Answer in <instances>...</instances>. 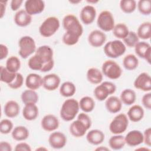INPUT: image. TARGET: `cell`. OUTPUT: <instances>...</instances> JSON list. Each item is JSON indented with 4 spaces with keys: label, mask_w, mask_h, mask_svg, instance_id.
<instances>
[{
    "label": "cell",
    "mask_w": 151,
    "mask_h": 151,
    "mask_svg": "<svg viewBox=\"0 0 151 151\" xmlns=\"http://www.w3.org/2000/svg\"><path fill=\"white\" fill-rule=\"evenodd\" d=\"M0 49H1L0 60H2L3 59L5 58L8 56V48L5 45H4L3 44H1Z\"/></svg>",
    "instance_id": "50"
},
{
    "label": "cell",
    "mask_w": 151,
    "mask_h": 151,
    "mask_svg": "<svg viewBox=\"0 0 151 151\" xmlns=\"http://www.w3.org/2000/svg\"><path fill=\"white\" fill-rule=\"evenodd\" d=\"M105 106L109 112L111 113H116L121 110L122 102L117 97L111 96L107 98L105 102Z\"/></svg>",
    "instance_id": "23"
},
{
    "label": "cell",
    "mask_w": 151,
    "mask_h": 151,
    "mask_svg": "<svg viewBox=\"0 0 151 151\" xmlns=\"http://www.w3.org/2000/svg\"><path fill=\"white\" fill-rule=\"evenodd\" d=\"M24 83V77L21 73H17L16 77L12 82L8 84V87L12 89H18L20 88Z\"/></svg>",
    "instance_id": "46"
},
{
    "label": "cell",
    "mask_w": 151,
    "mask_h": 151,
    "mask_svg": "<svg viewBox=\"0 0 151 151\" xmlns=\"http://www.w3.org/2000/svg\"><path fill=\"white\" fill-rule=\"evenodd\" d=\"M42 86L48 91H54L60 86L61 80L56 74H49L42 78Z\"/></svg>",
    "instance_id": "18"
},
{
    "label": "cell",
    "mask_w": 151,
    "mask_h": 151,
    "mask_svg": "<svg viewBox=\"0 0 151 151\" xmlns=\"http://www.w3.org/2000/svg\"><path fill=\"white\" fill-rule=\"evenodd\" d=\"M20 110L19 104L14 100H9L4 106V113L9 118H14L17 117Z\"/></svg>",
    "instance_id": "26"
},
{
    "label": "cell",
    "mask_w": 151,
    "mask_h": 151,
    "mask_svg": "<svg viewBox=\"0 0 151 151\" xmlns=\"http://www.w3.org/2000/svg\"><path fill=\"white\" fill-rule=\"evenodd\" d=\"M32 21V16L29 15L25 10L21 9L16 12L14 16V22L19 27H27L31 24Z\"/></svg>",
    "instance_id": "21"
},
{
    "label": "cell",
    "mask_w": 151,
    "mask_h": 151,
    "mask_svg": "<svg viewBox=\"0 0 151 151\" xmlns=\"http://www.w3.org/2000/svg\"><path fill=\"white\" fill-rule=\"evenodd\" d=\"M88 129L89 128L86 123L79 118H77V120L73 122L69 128L70 133L76 137H83Z\"/></svg>",
    "instance_id": "12"
},
{
    "label": "cell",
    "mask_w": 151,
    "mask_h": 151,
    "mask_svg": "<svg viewBox=\"0 0 151 151\" xmlns=\"http://www.w3.org/2000/svg\"><path fill=\"white\" fill-rule=\"evenodd\" d=\"M137 9L140 14L149 15L151 13V1L150 0H140L137 2Z\"/></svg>",
    "instance_id": "42"
},
{
    "label": "cell",
    "mask_w": 151,
    "mask_h": 151,
    "mask_svg": "<svg viewBox=\"0 0 151 151\" xmlns=\"http://www.w3.org/2000/svg\"><path fill=\"white\" fill-rule=\"evenodd\" d=\"M81 2V1H70V2L71 3H74V4H77V3H78Z\"/></svg>",
    "instance_id": "57"
},
{
    "label": "cell",
    "mask_w": 151,
    "mask_h": 151,
    "mask_svg": "<svg viewBox=\"0 0 151 151\" xmlns=\"http://www.w3.org/2000/svg\"><path fill=\"white\" fill-rule=\"evenodd\" d=\"M136 54L140 58L145 59L149 64L151 61V46L145 41L139 42L134 46Z\"/></svg>",
    "instance_id": "14"
},
{
    "label": "cell",
    "mask_w": 151,
    "mask_h": 151,
    "mask_svg": "<svg viewBox=\"0 0 151 151\" xmlns=\"http://www.w3.org/2000/svg\"><path fill=\"white\" fill-rule=\"evenodd\" d=\"M12 138L17 141H23L29 136V130L23 126H16L11 133Z\"/></svg>",
    "instance_id": "29"
},
{
    "label": "cell",
    "mask_w": 151,
    "mask_h": 151,
    "mask_svg": "<svg viewBox=\"0 0 151 151\" xmlns=\"http://www.w3.org/2000/svg\"><path fill=\"white\" fill-rule=\"evenodd\" d=\"M136 2L134 0H122L120 2L121 10L126 14H130L136 8Z\"/></svg>",
    "instance_id": "41"
},
{
    "label": "cell",
    "mask_w": 151,
    "mask_h": 151,
    "mask_svg": "<svg viewBox=\"0 0 151 151\" xmlns=\"http://www.w3.org/2000/svg\"><path fill=\"white\" fill-rule=\"evenodd\" d=\"M98 27L103 31L109 32L113 30L114 27V19L113 14L109 11H101L97 19Z\"/></svg>",
    "instance_id": "10"
},
{
    "label": "cell",
    "mask_w": 151,
    "mask_h": 151,
    "mask_svg": "<svg viewBox=\"0 0 151 151\" xmlns=\"http://www.w3.org/2000/svg\"><path fill=\"white\" fill-rule=\"evenodd\" d=\"M80 37V36L76 34L65 31L63 36L62 41L67 45H74L78 42Z\"/></svg>",
    "instance_id": "43"
},
{
    "label": "cell",
    "mask_w": 151,
    "mask_h": 151,
    "mask_svg": "<svg viewBox=\"0 0 151 151\" xmlns=\"http://www.w3.org/2000/svg\"><path fill=\"white\" fill-rule=\"evenodd\" d=\"M123 40L124 45L129 47H134L139 42V38L137 34L134 31H129L128 35Z\"/></svg>",
    "instance_id": "44"
},
{
    "label": "cell",
    "mask_w": 151,
    "mask_h": 151,
    "mask_svg": "<svg viewBox=\"0 0 151 151\" xmlns=\"http://www.w3.org/2000/svg\"><path fill=\"white\" fill-rule=\"evenodd\" d=\"M6 69L12 73H18L21 67V62L19 59L16 56L9 57L6 61Z\"/></svg>",
    "instance_id": "38"
},
{
    "label": "cell",
    "mask_w": 151,
    "mask_h": 151,
    "mask_svg": "<svg viewBox=\"0 0 151 151\" xmlns=\"http://www.w3.org/2000/svg\"><path fill=\"white\" fill-rule=\"evenodd\" d=\"M95 150H106V151H109V149L106 147H103V146H100V147H98L97 148H96L95 149Z\"/></svg>",
    "instance_id": "54"
},
{
    "label": "cell",
    "mask_w": 151,
    "mask_h": 151,
    "mask_svg": "<svg viewBox=\"0 0 151 151\" xmlns=\"http://www.w3.org/2000/svg\"><path fill=\"white\" fill-rule=\"evenodd\" d=\"M47 150V149L44 148V147H39V148H37L36 149V150Z\"/></svg>",
    "instance_id": "55"
},
{
    "label": "cell",
    "mask_w": 151,
    "mask_h": 151,
    "mask_svg": "<svg viewBox=\"0 0 151 151\" xmlns=\"http://www.w3.org/2000/svg\"><path fill=\"white\" fill-rule=\"evenodd\" d=\"M128 125L129 120L127 116L120 113L112 120L109 125V130L114 134H120L126 130Z\"/></svg>",
    "instance_id": "9"
},
{
    "label": "cell",
    "mask_w": 151,
    "mask_h": 151,
    "mask_svg": "<svg viewBox=\"0 0 151 151\" xmlns=\"http://www.w3.org/2000/svg\"><path fill=\"white\" fill-rule=\"evenodd\" d=\"M112 31L113 35L119 39H124L129 32L127 26L124 23H119L115 25Z\"/></svg>",
    "instance_id": "37"
},
{
    "label": "cell",
    "mask_w": 151,
    "mask_h": 151,
    "mask_svg": "<svg viewBox=\"0 0 151 151\" xmlns=\"http://www.w3.org/2000/svg\"><path fill=\"white\" fill-rule=\"evenodd\" d=\"M96 17V8L90 5L84 6L80 14V17L83 24L86 25H90L93 22Z\"/></svg>",
    "instance_id": "17"
},
{
    "label": "cell",
    "mask_w": 151,
    "mask_h": 151,
    "mask_svg": "<svg viewBox=\"0 0 151 151\" xmlns=\"http://www.w3.org/2000/svg\"><path fill=\"white\" fill-rule=\"evenodd\" d=\"M14 150L15 151H31V148L27 143L21 142L15 146Z\"/></svg>",
    "instance_id": "49"
},
{
    "label": "cell",
    "mask_w": 151,
    "mask_h": 151,
    "mask_svg": "<svg viewBox=\"0 0 151 151\" xmlns=\"http://www.w3.org/2000/svg\"><path fill=\"white\" fill-rule=\"evenodd\" d=\"M126 144L131 147L137 146L143 142V134L137 130L130 131L124 137Z\"/></svg>",
    "instance_id": "20"
},
{
    "label": "cell",
    "mask_w": 151,
    "mask_h": 151,
    "mask_svg": "<svg viewBox=\"0 0 151 151\" xmlns=\"http://www.w3.org/2000/svg\"><path fill=\"white\" fill-rule=\"evenodd\" d=\"M122 102L126 105H132L136 99V94L134 90L130 88H126L123 90L120 94V99Z\"/></svg>",
    "instance_id": "30"
},
{
    "label": "cell",
    "mask_w": 151,
    "mask_h": 151,
    "mask_svg": "<svg viewBox=\"0 0 151 151\" xmlns=\"http://www.w3.org/2000/svg\"><path fill=\"white\" fill-rule=\"evenodd\" d=\"M106 40V34L101 31L95 29L90 32L88 36V43L93 47H101Z\"/></svg>",
    "instance_id": "16"
},
{
    "label": "cell",
    "mask_w": 151,
    "mask_h": 151,
    "mask_svg": "<svg viewBox=\"0 0 151 151\" xmlns=\"http://www.w3.org/2000/svg\"><path fill=\"white\" fill-rule=\"evenodd\" d=\"M35 54L41 57L44 65L41 69V72H47L51 70L54 65L53 59V50L48 45H41L35 51Z\"/></svg>",
    "instance_id": "2"
},
{
    "label": "cell",
    "mask_w": 151,
    "mask_h": 151,
    "mask_svg": "<svg viewBox=\"0 0 151 151\" xmlns=\"http://www.w3.org/2000/svg\"><path fill=\"white\" fill-rule=\"evenodd\" d=\"M105 138L104 133L99 129H93L90 130L87 135V142L93 145H99L103 143Z\"/></svg>",
    "instance_id": "24"
},
{
    "label": "cell",
    "mask_w": 151,
    "mask_h": 151,
    "mask_svg": "<svg viewBox=\"0 0 151 151\" xmlns=\"http://www.w3.org/2000/svg\"><path fill=\"white\" fill-rule=\"evenodd\" d=\"M143 134V142L149 147L151 146V129L149 127L146 129Z\"/></svg>",
    "instance_id": "48"
},
{
    "label": "cell",
    "mask_w": 151,
    "mask_h": 151,
    "mask_svg": "<svg viewBox=\"0 0 151 151\" xmlns=\"http://www.w3.org/2000/svg\"><path fill=\"white\" fill-rule=\"evenodd\" d=\"M17 73H12L8 71L6 67H0V80L2 82L9 84L15 79Z\"/></svg>",
    "instance_id": "40"
},
{
    "label": "cell",
    "mask_w": 151,
    "mask_h": 151,
    "mask_svg": "<svg viewBox=\"0 0 151 151\" xmlns=\"http://www.w3.org/2000/svg\"><path fill=\"white\" fill-rule=\"evenodd\" d=\"M24 5L25 10L31 15L39 14L45 8V2L42 0H27Z\"/></svg>",
    "instance_id": "15"
},
{
    "label": "cell",
    "mask_w": 151,
    "mask_h": 151,
    "mask_svg": "<svg viewBox=\"0 0 151 151\" xmlns=\"http://www.w3.org/2000/svg\"><path fill=\"white\" fill-rule=\"evenodd\" d=\"M63 26L67 32L76 34L80 37L83 34V26L77 18L73 14H68L64 17Z\"/></svg>",
    "instance_id": "6"
},
{
    "label": "cell",
    "mask_w": 151,
    "mask_h": 151,
    "mask_svg": "<svg viewBox=\"0 0 151 151\" xmlns=\"http://www.w3.org/2000/svg\"><path fill=\"white\" fill-rule=\"evenodd\" d=\"M23 2L22 0H12L11 2V8L12 11L18 10Z\"/></svg>",
    "instance_id": "51"
},
{
    "label": "cell",
    "mask_w": 151,
    "mask_h": 151,
    "mask_svg": "<svg viewBox=\"0 0 151 151\" xmlns=\"http://www.w3.org/2000/svg\"><path fill=\"white\" fill-rule=\"evenodd\" d=\"M87 79L91 84H98L103 80V73L97 68L92 67L87 71Z\"/></svg>",
    "instance_id": "28"
},
{
    "label": "cell",
    "mask_w": 151,
    "mask_h": 151,
    "mask_svg": "<svg viewBox=\"0 0 151 151\" xmlns=\"http://www.w3.org/2000/svg\"><path fill=\"white\" fill-rule=\"evenodd\" d=\"M48 143L54 149L63 148L67 143V137L61 132H54L50 134L48 137Z\"/></svg>",
    "instance_id": "13"
},
{
    "label": "cell",
    "mask_w": 151,
    "mask_h": 151,
    "mask_svg": "<svg viewBox=\"0 0 151 151\" xmlns=\"http://www.w3.org/2000/svg\"><path fill=\"white\" fill-rule=\"evenodd\" d=\"M38 108L34 103L25 104L22 110V116L24 118L28 121H32L36 119L38 116Z\"/></svg>",
    "instance_id": "25"
},
{
    "label": "cell",
    "mask_w": 151,
    "mask_h": 151,
    "mask_svg": "<svg viewBox=\"0 0 151 151\" xmlns=\"http://www.w3.org/2000/svg\"><path fill=\"white\" fill-rule=\"evenodd\" d=\"M87 2L89 3H96L98 2V1H87Z\"/></svg>",
    "instance_id": "56"
},
{
    "label": "cell",
    "mask_w": 151,
    "mask_h": 151,
    "mask_svg": "<svg viewBox=\"0 0 151 151\" xmlns=\"http://www.w3.org/2000/svg\"><path fill=\"white\" fill-rule=\"evenodd\" d=\"M41 125L42 128L47 132H53L58 129L59 120L58 118L51 114H48L43 117Z\"/></svg>",
    "instance_id": "19"
},
{
    "label": "cell",
    "mask_w": 151,
    "mask_h": 151,
    "mask_svg": "<svg viewBox=\"0 0 151 151\" xmlns=\"http://www.w3.org/2000/svg\"><path fill=\"white\" fill-rule=\"evenodd\" d=\"M142 103L146 109L148 110L151 109V93L150 92L146 93L143 96Z\"/></svg>",
    "instance_id": "47"
},
{
    "label": "cell",
    "mask_w": 151,
    "mask_h": 151,
    "mask_svg": "<svg viewBox=\"0 0 151 151\" xmlns=\"http://www.w3.org/2000/svg\"><path fill=\"white\" fill-rule=\"evenodd\" d=\"M126 47L120 40H116L109 41L103 48L104 54L110 58H116L124 54Z\"/></svg>",
    "instance_id": "4"
},
{
    "label": "cell",
    "mask_w": 151,
    "mask_h": 151,
    "mask_svg": "<svg viewBox=\"0 0 151 151\" xmlns=\"http://www.w3.org/2000/svg\"><path fill=\"white\" fill-rule=\"evenodd\" d=\"M76 91V87L74 83L71 81H65L60 86V93L64 97L73 96Z\"/></svg>",
    "instance_id": "33"
},
{
    "label": "cell",
    "mask_w": 151,
    "mask_h": 151,
    "mask_svg": "<svg viewBox=\"0 0 151 151\" xmlns=\"http://www.w3.org/2000/svg\"><path fill=\"white\" fill-rule=\"evenodd\" d=\"M13 129L12 122L7 119H3L0 123V132L2 134H6L9 133Z\"/></svg>",
    "instance_id": "45"
},
{
    "label": "cell",
    "mask_w": 151,
    "mask_h": 151,
    "mask_svg": "<svg viewBox=\"0 0 151 151\" xmlns=\"http://www.w3.org/2000/svg\"><path fill=\"white\" fill-rule=\"evenodd\" d=\"M80 109L78 102L74 99H68L63 103L60 114L61 119L66 122L73 120Z\"/></svg>",
    "instance_id": "1"
},
{
    "label": "cell",
    "mask_w": 151,
    "mask_h": 151,
    "mask_svg": "<svg viewBox=\"0 0 151 151\" xmlns=\"http://www.w3.org/2000/svg\"><path fill=\"white\" fill-rule=\"evenodd\" d=\"M21 100L24 104L28 103L36 104L38 101V95L35 90H26L21 94Z\"/></svg>",
    "instance_id": "34"
},
{
    "label": "cell",
    "mask_w": 151,
    "mask_h": 151,
    "mask_svg": "<svg viewBox=\"0 0 151 151\" xmlns=\"http://www.w3.org/2000/svg\"><path fill=\"white\" fill-rule=\"evenodd\" d=\"M7 1H1L0 2V8H1V18H2L5 13L6 6Z\"/></svg>",
    "instance_id": "53"
},
{
    "label": "cell",
    "mask_w": 151,
    "mask_h": 151,
    "mask_svg": "<svg viewBox=\"0 0 151 151\" xmlns=\"http://www.w3.org/2000/svg\"><path fill=\"white\" fill-rule=\"evenodd\" d=\"M116 85L110 81H104L98 85L94 90V96L99 101H103L110 94L115 93Z\"/></svg>",
    "instance_id": "7"
},
{
    "label": "cell",
    "mask_w": 151,
    "mask_h": 151,
    "mask_svg": "<svg viewBox=\"0 0 151 151\" xmlns=\"http://www.w3.org/2000/svg\"><path fill=\"white\" fill-rule=\"evenodd\" d=\"M44 63L41 57L38 56L37 54H35L33 56H32L28 61V65L29 68L32 70L35 71H40L42 68Z\"/></svg>",
    "instance_id": "39"
},
{
    "label": "cell",
    "mask_w": 151,
    "mask_h": 151,
    "mask_svg": "<svg viewBox=\"0 0 151 151\" xmlns=\"http://www.w3.org/2000/svg\"><path fill=\"white\" fill-rule=\"evenodd\" d=\"M78 103L80 109L85 113L92 111L95 107V101L90 96L83 97Z\"/></svg>",
    "instance_id": "32"
},
{
    "label": "cell",
    "mask_w": 151,
    "mask_h": 151,
    "mask_svg": "<svg viewBox=\"0 0 151 151\" xmlns=\"http://www.w3.org/2000/svg\"><path fill=\"white\" fill-rule=\"evenodd\" d=\"M19 50L18 54L24 59H26L29 55L36 51V44L34 40L30 36L22 37L18 42Z\"/></svg>",
    "instance_id": "5"
},
{
    "label": "cell",
    "mask_w": 151,
    "mask_h": 151,
    "mask_svg": "<svg viewBox=\"0 0 151 151\" xmlns=\"http://www.w3.org/2000/svg\"><path fill=\"white\" fill-rule=\"evenodd\" d=\"M126 145L124 137L120 134H115L111 136L109 140L110 147L113 150H120Z\"/></svg>",
    "instance_id": "35"
},
{
    "label": "cell",
    "mask_w": 151,
    "mask_h": 151,
    "mask_svg": "<svg viewBox=\"0 0 151 151\" xmlns=\"http://www.w3.org/2000/svg\"><path fill=\"white\" fill-rule=\"evenodd\" d=\"M60 21L55 17L47 18L39 28V32L41 36L48 38L53 35L59 29Z\"/></svg>",
    "instance_id": "3"
},
{
    "label": "cell",
    "mask_w": 151,
    "mask_h": 151,
    "mask_svg": "<svg viewBox=\"0 0 151 151\" xmlns=\"http://www.w3.org/2000/svg\"><path fill=\"white\" fill-rule=\"evenodd\" d=\"M42 78L35 73L29 74L25 79V86L30 90H35L42 86Z\"/></svg>",
    "instance_id": "22"
},
{
    "label": "cell",
    "mask_w": 151,
    "mask_h": 151,
    "mask_svg": "<svg viewBox=\"0 0 151 151\" xmlns=\"http://www.w3.org/2000/svg\"><path fill=\"white\" fill-rule=\"evenodd\" d=\"M102 73L107 78L111 80L119 78L122 74L120 65L113 60H106L102 64Z\"/></svg>",
    "instance_id": "8"
},
{
    "label": "cell",
    "mask_w": 151,
    "mask_h": 151,
    "mask_svg": "<svg viewBox=\"0 0 151 151\" xmlns=\"http://www.w3.org/2000/svg\"><path fill=\"white\" fill-rule=\"evenodd\" d=\"M127 116L130 121L138 122L140 121L144 116V110L140 105H133L129 109Z\"/></svg>",
    "instance_id": "27"
},
{
    "label": "cell",
    "mask_w": 151,
    "mask_h": 151,
    "mask_svg": "<svg viewBox=\"0 0 151 151\" xmlns=\"http://www.w3.org/2000/svg\"><path fill=\"white\" fill-rule=\"evenodd\" d=\"M137 35L139 38L148 40L151 37V23L146 21L142 23L137 28Z\"/></svg>",
    "instance_id": "31"
},
{
    "label": "cell",
    "mask_w": 151,
    "mask_h": 151,
    "mask_svg": "<svg viewBox=\"0 0 151 151\" xmlns=\"http://www.w3.org/2000/svg\"><path fill=\"white\" fill-rule=\"evenodd\" d=\"M12 146L10 143L7 142L2 141L0 143V150L1 151H12Z\"/></svg>",
    "instance_id": "52"
},
{
    "label": "cell",
    "mask_w": 151,
    "mask_h": 151,
    "mask_svg": "<svg viewBox=\"0 0 151 151\" xmlns=\"http://www.w3.org/2000/svg\"><path fill=\"white\" fill-rule=\"evenodd\" d=\"M134 86L136 88L143 91L151 90V78L149 74L143 72L140 73L134 81Z\"/></svg>",
    "instance_id": "11"
},
{
    "label": "cell",
    "mask_w": 151,
    "mask_h": 151,
    "mask_svg": "<svg viewBox=\"0 0 151 151\" xmlns=\"http://www.w3.org/2000/svg\"><path fill=\"white\" fill-rule=\"evenodd\" d=\"M123 65L124 68L127 70L131 71L135 70L139 65L138 58L134 54H127L123 60Z\"/></svg>",
    "instance_id": "36"
}]
</instances>
